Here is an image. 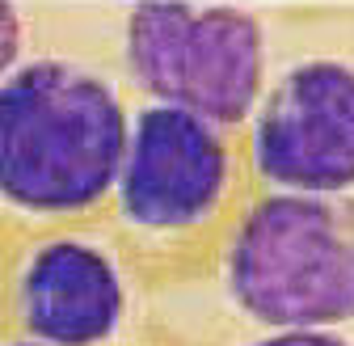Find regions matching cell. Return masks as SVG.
Returning <instances> with one entry per match:
<instances>
[{
    "instance_id": "3957f363",
    "label": "cell",
    "mask_w": 354,
    "mask_h": 346,
    "mask_svg": "<svg viewBox=\"0 0 354 346\" xmlns=\"http://www.w3.org/2000/svg\"><path fill=\"white\" fill-rule=\"evenodd\" d=\"M266 26L241 5L144 0L122 21V68L152 102L219 131L249 122L266 93Z\"/></svg>"
},
{
    "instance_id": "ba28073f",
    "label": "cell",
    "mask_w": 354,
    "mask_h": 346,
    "mask_svg": "<svg viewBox=\"0 0 354 346\" xmlns=\"http://www.w3.org/2000/svg\"><path fill=\"white\" fill-rule=\"evenodd\" d=\"M245 346H354V342L337 329H266Z\"/></svg>"
},
{
    "instance_id": "7a4b0ae2",
    "label": "cell",
    "mask_w": 354,
    "mask_h": 346,
    "mask_svg": "<svg viewBox=\"0 0 354 346\" xmlns=\"http://www.w3.org/2000/svg\"><path fill=\"white\" fill-rule=\"evenodd\" d=\"M224 291L261 329L354 325V194L253 199L224 249Z\"/></svg>"
},
{
    "instance_id": "5b68a950",
    "label": "cell",
    "mask_w": 354,
    "mask_h": 346,
    "mask_svg": "<svg viewBox=\"0 0 354 346\" xmlns=\"http://www.w3.org/2000/svg\"><path fill=\"white\" fill-rule=\"evenodd\" d=\"M236 178L228 131L173 110L140 106L131 114L127 152L114 182L118 220L144 237H182L215 220Z\"/></svg>"
},
{
    "instance_id": "277c9868",
    "label": "cell",
    "mask_w": 354,
    "mask_h": 346,
    "mask_svg": "<svg viewBox=\"0 0 354 346\" xmlns=\"http://www.w3.org/2000/svg\"><path fill=\"white\" fill-rule=\"evenodd\" d=\"M249 165L279 194H354V64H291L249 118Z\"/></svg>"
},
{
    "instance_id": "8992f818",
    "label": "cell",
    "mask_w": 354,
    "mask_h": 346,
    "mask_svg": "<svg viewBox=\"0 0 354 346\" xmlns=\"http://www.w3.org/2000/svg\"><path fill=\"white\" fill-rule=\"evenodd\" d=\"M131 313L118 257L76 233L26 249L13 275V317L21 338L42 346H110Z\"/></svg>"
},
{
    "instance_id": "6da1fadb",
    "label": "cell",
    "mask_w": 354,
    "mask_h": 346,
    "mask_svg": "<svg viewBox=\"0 0 354 346\" xmlns=\"http://www.w3.org/2000/svg\"><path fill=\"white\" fill-rule=\"evenodd\" d=\"M131 110L88 64L34 55L0 84V203L30 220H72L114 199Z\"/></svg>"
},
{
    "instance_id": "9c48e42d",
    "label": "cell",
    "mask_w": 354,
    "mask_h": 346,
    "mask_svg": "<svg viewBox=\"0 0 354 346\" xmlns=\"http://www.w3.org/2000/svg\"><path fill=\"white\" fill-rule=\"evenodd\" d=\"M5 346H42V342H30V338H17V342H5Z\"/></svg>"
},
{
    "instance_id": "52a82bcc",
    "label": "cell",
    "mask_w": 354,
    "mask_h": 346,
    "mask_svg": "<svg viewBox=\"0 0 354 346\" xmlns=\"http://www.w3.org/2000/svg\"><path fill=\"white\" fill-rule=\"evenodd\" d=\"M26 64V17L17 5L0 0V84Z\"/></svg>"
}]
</instances>
